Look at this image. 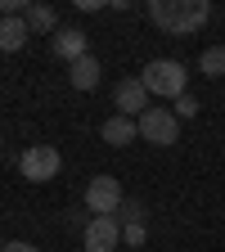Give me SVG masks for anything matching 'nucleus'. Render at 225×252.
I'll list each match as a JSON object with an SVG mask.
<instances>
[{
  "label": "nucleus",
  "instance_id": "nucleus-6",
  "mask_svg": "<svg viewBox=\"0 0 225 252\" xmlns=\"http://www.w3.org/2000/svg\"><path fill=\"white\" fill-rule=\"evenodd\" d=\"M117 239H122V220L117 216H90V225L81 230L86 252H113Z\"/></svg>",
  "mask_w": 225,
  "mask_h": 252
},
{
  "label": "nucleus",
  "instance_id": "nucleus-1",
  "mask_svg": "<svg viewBox=\"0 0 225 252\" xmlns=\"http://www.w3.org/2000/svg\"><path fill=\"white\" fill-rule=\"evenodd\" d=\"M149 18L167 36H194L198 27H207L212 5L207 0H149Z\"/></svg>",
  "mask_w": 225,
  "mask_h": 252
},
{
  "label": "nucleus",
  "instance_id": "nucleus-14",
  "mask_svg": "<svg viewBox=\"0 0 225 252\" xmlns=\"http://www.w3.org/2000/svg\"><path fill=\"white\" fill-rule=\"evenodd\" d=\"M117 220H122V225H144V203L126 198V203H122V212H117Z\"/></svg>",
  "mask_w": 225,
  "mask_h": 252
},
{
  "label": "nucleus",
  "instance_id": "nucleus-4",
  "mask_svg": "<svg viewBox=\"0 0 225 252\" xmlns=\"http://www.w3.org/2000/svg\"><path fill=\"white\" fill-rule=\"evenodd\" d=\"M59 167H63V158H59L54 144H32V149L18 153V171H23V180H36V185H41V180H54Z\"/></svg>",
  "mask_w": 225,
  "mask_h": 252
},
{
  "label": "nucleus",
  "instance_id": "nucleus-12",
  "mask_svg": "<svg viewBox=\"0 0 225 252\" xmlns=\"http://www.w3.org/2000/svg\"><path fill=\"white\" fill-rule=\"evenodd\" d=\"M198 72L203 77H225V45H212L198 54Z\"/></svg>",
  "mask_w": 225,
  "mask_h": 252
},
{
  "label": "nucleus",
  "instance_id": "nucleus-15",
  "mask_svg": "<svg viewBox=\"0 0 225 252\" xmlns=\"http://www.w3.org/2000/svg\"><path fill=\"white\" fill-rule=\"evenodd\" d=\"M171 113H176L180 122H185V117H198V99H189V94H180V99H176V108H171Z\"/></svg>",
  "mask_w": 225,
  "mask_h": 252
},
{
  "label": "nucleus",
  "instance_id": "nucleus-10",
  "mask_svg": "<svg viewBox=\"0 0 225 252\" xmlns=\"http://www.w3.org/2000/svg\"><path fill=\"white\" fill-rule=\"evenodd\" d=\"M99 77H104V68H99V59H95V54L77 59L72 68H68V81H72V90H95V86H99Z\"/></svg>",
  "mask_w": 225,
  "mask_h": 252
},
{
  "label": "nucleus",
  "instance_id": "nucleus-18",
  "mask_svg": "<svg viewBox=\"0 0 225 252\" xmlns=\"http://www.w3.org/2000/svg\"><path fill=\"white\" fill-rule=\"evenodd\" d=\"M0 248H5V239H0Z\"/></svg>",
  "mask_w": 225,
  "mask_h": 252
},
{
  "label": "nucleus",
  "instance_id": "nucleus-9",
  "mask_svg": "<svg viewBox=\"0 0 225 252\" xmlns=\"http://www.w3.org/2000/svg\"><path fill=\"white\" fill-rule=\"evenodd\" d=\"M131 140H140V122L135 117H108L104 122V144H113V149H126V144H131Z\"/></svg>",
  "mask_w": 225,
  "mask_h": 252
},
{
  "label": "nucleus",
  "instance_id": "nucleus-5",
  "mask_svg": "<svg viewBox=\"0 0 225 252\" xmlns=\"http://www.w3.org/2000/svg\"><path fill=\"white\" fill-rule=\"evenodd\" d=\"M122 185H117V176H95L90 185H86V207H90V216H117L122 212Z\"/></svg>",
  "mask_w": 225,
  "mask_h": 252
},
{
  "label": "nucleus",
  "instance_id": "nucleus-8",
  "mask_svg": "<svg viewBox=\"0 0 225 252\" xmlns=\"http://www.w3.org/2000/svg\"><path fill=\"white\" fill-rule=\"evenodd\" d=\"M50 54H54L59 63H68V68H72L77 59L90 54V50H86V32H81V27H59L54 36H50Z\"/></svg>",
  "mask_w": 225,
  "mask_h": 252
},
{
  "label": "nucleus",
  "instance_id": "nucleus-3",
  "mask_svg": "<svg viewBox=\"0 0 225 252\" xmlns=\"http://www.w3.org/2000/svg\"><path fill=\"white\" fill-rule=\"evenodd\" d=\"M135 122H140V140H149L158 149H167V144L180 140V117L171 108H144Z\"/></svg>",
  "mask_w": 225,
  "mask_h": 252
},
{
  "label": "nucleus",
  "instance_id": "nucleus-7",
  "mask_svg": "<svg viewBox=\"0 0 225 252\" xmlns=\"http://www.w3.org/2000/svg\"><path fill=\"white\" fill-rule=\"evenodd\" d=\"M113 99H117V113H122V117H140L144 108H153V104H149L153 94L144 90V81H140V77H126V81H117Z\"/></svg>",
  "mask_w": 225,
  "mask_h": 252
},
{
  "label": "nucleus",
  "instance_id": "nucleus-16",
  "mask_svg": "<svg viewBox=\"0 0 225 252\" xmlns=\"http://www.w3.org/2000/svg\"><path fill=\"white\" fill-rule=\"evenodd\" d=\"M122 239H126V248H140V243L149 239V230H144V225H122Z\"/></svg>",
  "mask_w": 225,
  "mask_h": 252
},
{
  "label": "nucleus",
  "instance_id": "nucleus-13",
  "mask_svg": "<svg viewBox=\"0 0 225 252\" xmlns=\"http://www.w3.org/2000/svg\"><path fill=\"white\" fill-rule=\"evenodd\" d=\"M23 23H27L32 32H54V9H50V5H27Z\"/></svg>",
  "mask_w": 225,
  "mask_h": 252
},
{
  "label": "nucleus",
  "instance_id": "nucleus-17",
  "mask_svg": "<svg viewBox=\"0 0 225 252\" xmlns=\"http://www.w3.org/2000/svg\"><path fill=\"white\" fill-rule=\"evenodd\" d=\"M0 252H36V248H32V243H18V239H14V243H5Z\"/></svg>",
  "mask_w": 225,
  "mask_h": 252
},
{
  "label": "nucleus",
  "instance_id": "nucleus-2",
  "mask_svg": "<svg viewBox=\"0 0 225 252\" xmlns=\"http://www.w3.org/2000/svg\"><path fill=\"white\" fill-rule=\"evenodd\" d=\"M140 81H144L149 94H158V99H180V94L189 90V72H185L180 59H153V63H144Z\"/></svg>",
  "mask_w": 225,
  "mask_h": 252
},
{
  "label": "nucleus",
  "instance_id": "nucleus-11",
  "mask_svg": "<svg viewBox=\"0 0 225 252\" xmlns=\"http://www.w3.org/2000/svg\"><path fill=\"white\" fill-rule=\"evenodd\" d=\"M27 36H32V27L23 23V14L18 18H0V50L5 54H18L27 45Z\"/></svg>",
  "mask_w": 225,
  "mask_h": 252
}]
</instances>
